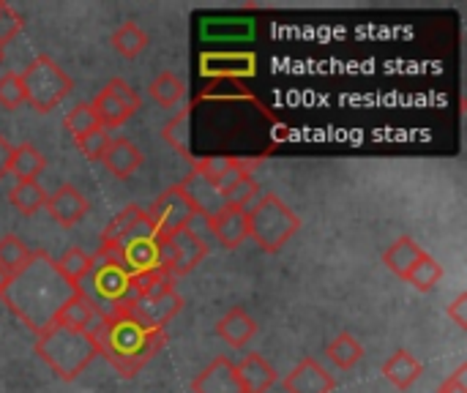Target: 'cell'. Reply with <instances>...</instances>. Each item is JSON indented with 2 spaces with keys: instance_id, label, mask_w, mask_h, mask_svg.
<instances>
[{
  "instance_id": "cell-37",
  "label": "cell",
  "mask_w": 467,
  "mask_h": 393,
  "mask_svg": "<svg viewBox=\"0 0 467 393\" xmlns=\"http://www.w3.org/2000/svg\"><path fill=\"white\" fill-rule=\"evenodd\" d=\"M22 27H25L22 14L14 5H8L5 0H0V47H5L11 38H16L22 33Z\"/></svg>"
},
{
  "instance_id": "cell-5",
  "label": "cell",
  "mask_w": 467,
  "mask_h": 393,
  "mask_svg": "<svg viewBox=\"0 0 467 393\" xmlns=\"http://www.w3.org/2000/svg\"><path fill=\"white\" fill-rule=\"evenodd\" d=\"M79 293L101 315H112V312L126 309L134 301V276L120 263H115L112 257L96 252L93 268L85 276V282L79 284Z\"/></svg>"
},
{
  "instance_id": "cell-1",
  "label": "cell",
  "mask_w": 467,
  "mask_h": 393,
  "mask_svg": "<svg viewBox=\"0 0 467 393\" xmlns=\"http://www.w3.org/2000/svg\"><path fill=\"white\" fill-rule=\"evenodd\" d=\"M74 293L77 290H71L57 274L55 260L47 252H33L30 265L19 276H14L3 301L33 334H38L47 326H52L60 306Z\"/></svg>"
},
{
  "instance_id": "cell-39",
  "label": "cell",
  "mask_w": 467,
  "mask_h": 393,
  "mask_svg": "<svg viewBox=\"0 0 467 393\" xmlns=\"http://www.w3.org/2000/svg\"><path fill=\"white\" fill-rule=\"evenodd\" d=\"M465 375H467V367H460L449 380H443V383H441L438 393H467Z\"/></svg>"
},
{
  "instance_id": "cell-9",
  "label": "cell",
  "mask_w": 467,
  "mask_h": 393,
  "mask_svg": "<svg viewBox=\"0 0 467 393\" xmlns=\"http://www.w3.org/2000/svg\"><path fill=\"white\" fill-rule=\"evenodd\" d=\"M161 257H164V271L172 279L189 276L208 257V243L186 227L170 238H161Z\"/></svg>"
},
{
  "instance_id": "cell-36",
  "label": "cell",
  "mask_w": 467,
  "mask_h": 393,
  "mask_svg": "<svg viewBox=\"0 0 467 393\" xmlns=\"http://www.w3.org/2000/svg\"><path fill=\"white\" fill-rule=\"evenodd\" d=\"M25 104V85L16 71H3L0 74V107L3 109H16Z\"/></svg>"
},
{
  "instance_id": "cell-17",
  "label": "cell",
  "mask_w": 467,
  "mask_h": 393,
  "mask_svg": "<svg viewBox=\"0 0 467 393\" xmlns=\"http://www.w3.org/2000/svg\"><path fill=\"white\" fill-rule=\"evenodd\" d=\"M178 186H181V189H183V194L189 197V202H192L194 213H197V216H202V219H213L219 211H224V208H227L224 194H222L211 181H205V178H202V175H197V172H189Z\"/></svg>"
},
{
  "instance_id": "cell-11",
  "label": "cell",
  "mask_w": 467,
  "mask_h": 393,
  "mask_svg": "<svg viewBox=\"0 0 467 393\" xmlns=\"http://www.w3.org/2000/svg\"><path fill=\"white\" fill-rule=\"evenodd\" d=\"M192 161V172L202 175L205 181H211L222 194L241 181L244 175H252L254 167L260 164V159H235V156H205V159H189Z\"/></svg>"
},
{
  "instance_id": "cell-22",
  "label": "cell",
  "mask_w": 467,
  "mask_h": 393,
  "mask_svg": "<svg viewBox=\"0 0 467 393\" xmlns=\"http://www.w3.org/2000/svg\"><path fill=\"white\" fill-rule=\"evenodd\" d=\"M383 377L397 388V391H410L419 377L424 375V367L421 361L410 353V350H397L386 364H383Z\"/></svg>"
},
{
  "instance_id": "cell-7",
  "label": "cell",
  "mask_w": 467,
  "mask_h": 393,
  "mask_svg": "<svg viewBox=\"0 0 467 393\" xmlns=\"http://www.w3.org/2000/svg\"><path fill=\"white\" fill-rule=\"evenodd\" d=\"M140 104H142L140 93L126 79L112 77L107 82V88H101L96 93V98L90 101V109H93L99 126L112 131V129H120L140 109Z\"/></svg>"
},
{
  "instance_id": "cell-38",
  "label": "cell",
  "mask_w": 467,
  "mask_h": 393,
  "mask_svg": "<svg viewBox=\"0 0 467 393\" xmlns=\"http://www.w3.org/2000/svg\"><path fill=\"white\" fill-rule=\"evenodd\" d=\"M467 293H460V295H457V301H454V304H451V306H449V309H446V315H449V317H451V320H454V323H457V328H462V331H465L467 328Z\"/></svg>"
},
{
  "instance_id": "cell-15",
  "label": "cell",
  "mask_w": 467,
  "mask_h": 393,
  "mask_svg": "<svg viewBox=\"0 0 467 393\" xmlns=\"http://www.w3.org/2000/svg\"><path fill=\"white\" fill-rule=\"evenodd\" d=\"M101 320H104V315L77 290L63 306H60V312L55 315V320H52V326H63V328H71V331H82V334H96L99 331V326H101Z\"/></svg>"
},
{
  "instance_id": "cell-2",
  "label": "cell",
  "mask_w": 467,
  "mask_h": 393,
  "mask_svg": "<svg viewBox=\"0 0 467 393\" xmlns=\"http://www.w3.org/2000/svg\"><path fill=\"white\" fill-rule=\"evenodd\" d=\"M93 339L99 345V356L107 358L123 380L137 377L156 353L167 347V331H150L123 312L104 315Z\"/></svg>"
},
{
  "instance_id": "cell-20",
  "label": "cell",
  "mask_w": 467,
  "mask_h": 393,
  "mask_svg": "<svg viewBox=\"0 0 467 393\" xmlns=\"http://www.w3.org/2000/svg\"><path fill=\"white\" fill-rule=\"evenodd\" d=\"M257 320L249 317L241 306L230 309L219 323H216V334L224 345H230L233 350H244L254 336H257Z\"/></svg>"
},
{
  "instance_id": "cell-18",
  "label": "cell",
  "mask_w": 467,
  "mask_h": 393,
  "mask_svg": "<svg viewBox=\"0 0 467 393\" xmlns=\"http://www.w3.org/2000/svg\"><path fill=\"white\" fill-rule=\"evenodd\" d=\"M208 233H213V238L219 241L222 249L235 252L246 238H249V227H246V211L241 208H224L219 211L213 219H208Z\"/></svg>"
},
{
  "instance_id": "cell-26",
  "label": "cell",
  "mask_w": 467,
  "mask_h": 393,
  "mask_svg": "<svg viewBox=\"0 0 467 393\" xmlns=\"http://www.w3.org/2000/svg\"><path fill=\"white\" fill-rule=\"evenodd\" d=\"M148 93L153 98V104H159L161 109H172L183 101L186 96V82L172 74V71H161L159 77H153V82L148 85Z\"/></svg>"
},
{
  "instance_id": "cell-31",
  "label": "cell",
  "mask_w": 467,
  "mask_h": 393,
  "mask_svg": "<svg viewBox=\"0 0 467 393\" xmlns=\"http://www.w3.org/2000/svg\"><path fill=\"white\" fill-rule=\"evenodd\" d=\"M189 126H192V104H183V109H178V115L161 129L164 142L175 153H181L183 159H192V150H189Z\"/></svg>"
},
{
  "instance_id": "cell-14",
  "label": "cell",
  "mask_w": 467,
  "mask_h": 393,
  "mask_svg": "<svg viewBox=\"0 0 467 393\" xmlns=\"http://www.w3.org/2000/svg\"><path fill=\"white\" fill-rule=\"evenodd\" d=\"M44 208L49 211V216H52L60 227H74V224H79V222L88 216L90 202H88V197L82 194V189H77L74 183H63V186H57V189L47 197V205H44Z\"/></svg>"
},
{
  "instance_id": "cell-10",
  "label": "cell",
  "mask_w": 467,
  "mask_h": 393,
  "mask_svg": "<svg viewBox=\"0 0 467 393\" xmlns=\"http://www.w3.org/2000/svg\"><path fill=\"white\" fill-rule=\"evenodd\" d=\"M186 306L183 295L178 290H167L159 295H137L126 309H120L123 315H129L131 320H137L140 326L150 328V331H164L167 323Z\"/></svg>"
},
{
  "instance_id": "cell-19",
  "label": "cell",
  "mask_w": 467,
  "mask_h": 393,
  "mask_svg": "<svg viewBox=\"0 0 467 393\" xmlns=\"http://www.w3.org/2000/svg\"><path fill=\"white\" fill-rule=\"evenodd\" d=\"M101 164L118 178V181H129L142 164H145V156L140 153V148L126 140V137H112L104 156H101Z\"/></svg>"
},
{
  "instance_id": "cell-34",
  "label": "cell",
  "mask_w": 467,
  "mask_h": 393,
  "mask_svg": "<svg viewBox=\"0 0 467 393\" xmlns=\"http://www.w3.org/2000/svg\"><path fill=\"white\" fill-rule=\"evenodd\" d=\"M109 140H112V134H109L107 129L99 126V129H93V131H85V134L74 137V145L79 148V153H82L88 161H101V156H104Z\"/></svg>"
},
{
  "instance_id": "cell-24",
  "label": "cell",
  "mask_w": 467,
  "mask_h": 393,
  "mask_svg": "<svg viewBox=\"0 0 467 393\" xmlns=\"http://www.w3.org/2000/svg\"><path fill=\"white\" fill-rule=\"evenodd\" d=\"M55 268H57V274L63 276V282H66L71 290H79V284L85 282V276H88L90 268H93V254H88V252L79 249V246H68V249L55 260Z\"/></svg>"
},
{
  "instance_id": "cell-3",
  "label": "cell",
  "mask_w": 467,
  "mask_h": 393,
  "mask_svg": "<svg viewBox=\"0 0 467 393\" xmlns=\"http://www.w3.org/2000/svg\"><path fill=\"white\" fill-rule=\"evenodd\" d=\"M36 356L66 383L77 380L96 358L99 345L90 334L63 326H47L36 334Z\"/></svg>"
},
{
  "instance_id": "cell-29",
  "label": "cell",
  "mask_w": 467,
  "mask_h": 393,
  "mask_svg": "<svg viewBox=\"0 0 467 393\" xmlns=\"http://www.w3.org/2000/svg\"><path fill=\"white\" fill-rule=\"evenodd\" d=\"M47 197H49V194L41 189L38 181H16V186L8 191V202H11L19 213H25V216L38 213V211L47 205Z\"/></svg>"
},
{
  "instance_id": "cell-41",
  "label": "cell",
  "mask_w": 467,
  "mask_h": 393,
  "mask_svg": "<svg viewBox=\"0 0 467 393\" xmlns=\"http://www.w3.org/2000/svg\"><path fill=\"white\" fill-rule=\"evenodd\" d=\"M11 282H14V279H11V276H8V274H5V271L0 268V298H3L5 293H8V287H11Z\"/></svg>"
},
{
  "instance_id": "cell-12",
  "label": "cell",
  "mask_w": 467,
  "mask_h": 393,
  "mask_svg": "<svg viewBox=\"0 0 467 393\" xmlns=\"http://www.w3.org/2000/svg\"><path fill=\"white\" fill-rule=\"evenodd\" d=\"M142 235H153V227L148 222V213L145 208L140 205H126L101 233V246L99 249H118L129 241H137Z\"/></svg>"
},
{
  "instance_id": "cell-8",
  "label": "cell",
  "mask_w": 467,
  "mask_h": 393,
  "mask_svg": "<svg viewBox=\"0 0 467 393\" xmlns=\"http://www.w3.org/2000/svg\"><path fill=\"white\" fill-rule=\"evenodd\" d=\"M145 213H148V222H150V227H153V233L159 238H170V235H175L181 230H186L189 222L194 219V208H192L189 197L183 194V189L178 183L164 189L153 200V205L145 208Z\"/></svg>"
},
{
  "instance_id": "cell-23",
  "label": "cell",
  "mask_w": 467,
  "mask_h": 393,
  "mask_svg": "<svg viewBox=\"0 0 467 393\" xmlns=\"http://www.w3.org/2000/svg\"><path fill=\"white\" fill-rule=\"evenodd\" d=\"M424 254H427V252H424L410 235H402V238H397V241L383 252V265H386L394 276L408 279V274L413 271V265H416Z\"/></svg>"
},
{
  "instance_id": "cell-35",
  "label": "cell",
  "mask_w": 467,
  "mask_h": 393,
  "mask_svg": "<svg viewBox=\"0 0 467 393\" xmlns=\"http://www.w3.org/2000/svg\"><path fill=\"white\" fill-rule=\"evenodd\" d=\"M63 126H66V131H68L71 140H74V137H79V134H85V131L99 129V120H96V115H93L90 104H74V107L66 112V118H63Z\"/></svg>"
},
{
  "instance_id": "cell-21",
  "label": "cell",
  "mask_w": 467,
  "mask_h": 393,
  "mask_svg": "<svg viewBox=\"0 0 467 393\" xmlns=\"http://www.w3.org/2000/svg\"><path fill=\"white\" fill-rule=\"evenodd\" d=\"M235 372H238V383H241L244 393H268L271 386L276 383L274 367L260 353L244 356L241 364H235Z\"/></svg>"
},
{
  "instance_id": "cell-42",
  "label": "cell",
  "mask_w": 467,
  "mask_h": 393,
  "mask_svg": "<svg viewBox=\"0 0 467 393\" xmlns=\"http://www.w3.org/2000/svg\"><path fill=\"white\" fill-rule=\"evenodd\" d=\"M0 63H3V47H0Z\"/></svg>"
},
{
  "instance_id": "cell-33",
  "label": "cell",
  "mask_w": 467,
  "mask_h": 393,
  "mask_svg": "<svg viewBox=\"0 0 467 393\" xmlns=\"http://www.w3.org/2000/svg\"><path fill=\"white\" fill-rule=\"evenodd\" d=\"M257 197H260V183L254 181V175H244L224 191V202L230 208H241V211H249L257 202Z\"/></svg>"
},
{
  "instance_id": "cell-16",
  "label": "cell",
  "mask_w": 467,
  "mask_h": 393,
  "mask_svg": "<svg viewBox=\"0 0 467 393\" xmlns=\"http://www.w3.org/2000/svg\"><path fill=\"white\" fill-rule=\"evenodd\" d=\"M192 391L194 393H244L238 383V372L235 364L227 356L213 358L194 380H192Z\"/></svg>"
},
{
  "instance_id": "cell-30",
  "label": "cell",
  "mask_w": 467,
  "mask_h": 393,
  "mask_svg": "<svg viewBox=\"0 0 467 393\" xmlns=\"http://www.w3.org/2000/svg\"><path fill=\"white\" fill-rule=\"evenodd\" d=\"M150 44L148 33L137 25V22H123L115 33H112V49L123 57H137L140 52H145Z\"/></svg>"
},
{
  "instance_id": "cell-25",
  "label": "cell",
  "mask_w": 467,
  "mask_h": 393,
  "mask_svg": "<svg viewBox=\"0 0 467 393\" xmlns=\"http://www.w3.org/2000/svg\"><path fill=\"white\" fill-rule=\"evenodd\" d=\"M47 170V159L44 153L33 145V142H22L14 145V156H11V167L8 172L16 181H38V175Z\"/></svg>"
},
{
  "instance_id": "cell-4",
  "label": "cell",
  "mask_w": 467,
  "mask_h": 393,
  "mask_svg": "<svg viewBox=\"0 0 467 393\" xmlns=\"http://www.w3.org/2000/svg\"><path fill=\"white\" fill-rule=\"evenodd\" d=\"M249 238L268 254H276L287 246V241L301 230V216L282 202L276 194H263L246 211Z\"/></svg>"
},
{
  "instance_id": "cell-13",
  "label": "cell",
  "mask_w": 467,
  "mask_h": 393,
  "mask_svg": "<svg viewBox=\"0 0 467 393\" xmlns=\"http://www.w3.org/2000/svg\"><path fill=\"white\" fill-rule=\"evenodd\" d=\"M282 388L285 393H334L337 380L320 361L304 358L285 375Z\"/></svg>"
},
{
  "instance_id": "cell-40",
  "label": "cell",
  "mask_w": 467,
  "mask_h": 393,
  "mask_svg": "<svg viewBox=\"0 0 467 393\" xmlns=\"http://www.w3.org/2000/svg\"><path fill=\"white\" fill-rule=\"evenodd\" d=\"M11 156H14V145L0 134V181L8 175V167H11Z\"/></svg>"
},
{
  "instance_id": "cell-32",
  "label": "cell",
  "mask_w": 467,
  "mask_h": 393,
  "mask_svg": "<svg viewBox=\"0 0 467 393\" xmlns=\"http://www.w3.org/2000/svg\"><path fill=\"white\" fill-rule=\"evenodd\" d=\"M446 276V271H443V265L427 252L416 265H413V271L408 274V284H413L419 293H432L438 284H441V279Z\"/></svg>"
},
{
  "instance_id": "cell-28",
  "label": "cell",
  "mask_w": 467,
  "mask_h": 393,
  "mask_svg": "<svg viewBox=\"0 0 467 393\" xmlns=\"http://www.w3.org/2000/svg\"><path fill=\"white\" fill-rule=\"evenodd\" d=\"M30 260H33V252L25 246V241H22L19 235L8 233V235L0 238V268H3L11 279L19 276V274L30 265Z\"/></svg>"
},
{
  "instance_id": "cell-6",
  "label": "cell",
  "mask_w": 467,
  "mask_h": 393,
  "mask_svg": "<svg viewBox=\"0 0 467 393\" xmlns=\"http://www.w3.org/2000/svg\"><path fill=\"white\" fill-rule=\"evenodd\" d=\"M19 77L25 85V104H30L36 112L57 109L74 88L71 77L52 55H36Z\"/></svg>"
},
{
  "instance_id": "cell-27",
  "label": "cell",
  "mask_w": 467,
  "mask_h": 393,
  "mask_svg": "<svg viewBox=\"0 0 467 393\" xmlns=\"http://www.w3.org/2000/svg\"><path fill=\"white\" fill-rule=\"evenodd\" d=\"M326 358H328L337 369L348 372V369H353V367L364 358V345H361L353 334L342 331V334H337V339L328 342Z\"/></svg>"
}]
</instances>
